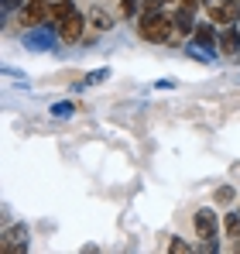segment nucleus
Returning <instances> with one entry per match:
<instances>
[{
  "label": "nucleus",
  "mask_w": 240,
  "mask_h": 254,
  "mask_svg": "<svg viewBox=\"0 0 240 254\" xmlns=\"http://www.w3.org/2000/svg\"><path fill=\"white\" fill-rule=\"evenodd\" d=\"M172 31H175V21H172V14H141L137 17V35L144 38V42L151 45H165L172 38Z\"/></svg>",
  "instance_id": "1"
},
{
  "label": "nucleus",
  "mask_w": 240,
  "mask_h": 254,
  "mask_svg": "<svg viewBox=\"0 0 240 254\" xmlns=\"http://www.w3.org/2000/svg\"><path fill=\"white\" fill-rule=\"evenodd\" d=\"M59 42L62 38H59V28L55 24H38V28H28L24 31V48H31V52H55Z\"/></svg>",
  "instance_id": "2"
},
{
  "label": "nucleus",
  "mask_w": 240,
  "mask_h": 254,
  "mask_svg": "<svg viewBox=\"0 0 240 254\" xmlns=\"http://www.w3.org/2000/svg\"><path fill=\"white\" fill-rule=\"evenodd\" d=\"M209 21H213L216 28L240 24V0H220L216 7H209Z\"/></svg>",
  "instance_id": "3"
},
{
  "label": "nucleus",
  "mask_w": 240,
  "mask_h": 254,
  "mask_svg": "<svg viewBox=\"0 0 240 254\" xmlns=\"http://www.w3.org/2000/svg\"><path fill=\"white\" fill-rule=\"evenodd\" d=\"M86 21H89V14H82V10H76V14H69L62 24H59V38L65 45H76L86 35Z\"/></svg>",
  "instance_id": "4"
},
{
  "label": "nucleus",
  "mask_w": 240,
  "mask_h": 254,
  "mask_svg": "<svg viewBox=\"0 0 240 254\" xmlns=\"http://www.w3.org/2000/svg\"><path fill=\"white\" fill-rule=\"evenodd\" d=\"M48 3H52V0H28L24 7H17V14H21V24H24V28H38V24H48Z\"/></svg>",
  "instance_id": "5"
},
{
  "label": "nucleus",
  "mask_w": 240,
  "mask_h": 254,
  "mask_svg": "<svg viewBox=\"0 0 240 254\" xmlns=\"http://www.w3.org/2000/svg\"><path fill=\"white\" fill-rule=\"evenodd\" d=\"M216 234H220L216 213L213 210H199L196 213V237H199V241H216Z\"/></svg>",
  "instance_id": "6"
},
{
  "label": "nucleus",
  "mask_w": 240,
  "mask_h": 254,
  "mask_svg": "<svg viewBox=\"0 0 240 254\" xmlns=\"http://www.w3.org/2000/svg\"><path fill=\"white\" fill-rule=\"evenodd\" d=\"M220 52L223 55H240V28L237 24L220 28Z\"/></svg>",
  "instance_id": "7"
},
{
  "label": "nucleus",
  "mask_w": 240,
  "mask_h": 254,
  "mask_svg": "<svg viewBox=\"0 0 240 254\" xmlns=\"http://www.w3.org/2000/svg\"><path fill=\"white\" fill-rule=\"evenodd\" d=\"M192 42L206 45V48H220V31H216V24H213V21H206V24H196V31H192Z\"/></svg>",
  "instance_id": "8"
},
{
  "label": "nucleus",
  "mask_w": 240,
  "mask_h": 254,
  "mask_svg": "<svg viewBox=\"0 0 240 254\" xmlns=\"http://www.w3.org/2000/svg\"><path fill=\"white\" fill-rule=\"evenodd\" d=\"M69 14H76V3H72V0H52V3H48V24L59 28Z\"/></svg>",
  "instance_id": "9"
},
{
  "label": "nucleus",
  "mask_w": 240,
  "mask_h": 254,
  "mask_svg": "<svg viewBox=\"0 0 240 254\" xmlns=\"http://www.w3.org/2000/svg\"><path fill=\"white\" fill-rule=\"evenodd\" d=\"M185 55L196 59V62H202V65H213L220 52H216V48H206V45H199V42H185Z\"/></svg>",
  "instance_id": "10"
},
{
  "label": "nucleus",
  "mask_w": 240,
  "mask_h": 254,
  "mask_svg": "<svg viewBox=\"0 0 240 254\" xmlns=\"http://www.w3.org/2000/svg\"><path fill=\"white\" fill-rule=\"evenodd\" d=\"M89 21L96 24V31H114V24H117V21H114V14H110V10H103L100 3H96V7H89Z\"/></svg>",
  "instance_id": "11"
},
{
  "label": "nucleus",
  "mask_w": 240,
  "mask_h": 254,
  "mask_svg": "<svg viewBox=\"0 0 240 254\" xmlns=\"http://www.w3.org/2000/svg\"><path fill=\"white\" fill-rule=\"evenodd\" d=\"M172 21H175V31H179V35H189V38H192V31H196V14H189V10L179 7V10L172 14Z\"/></svg>",
  "instance_id": "12"
},
{
  "label": "nucleus",
  "mask_w": 240,
  "mask_h": 254,
  "mask_svg": "<svg viewBox=\"0 0 240 254\" xmlns=\"http://www.w3.org/2000/svg\"><path fill=\"white\" fill-rule=\"evenodd\" d=\"M223 234H227L230 241H240V210L223 216Z\"/></svg>",
  "instance_id": "13"
},
{
  "label": "nucleus",
  "mask_w": 240,
  "mask_h": 254,
  "mask_svg": "<svg viewBox=\"0 0 240 254\" xmlns=\"http://www.w3.org/2000/svg\"><path fill=\"white\" fill-rule=\"evenodd\" d=\"M76 114V103L72 100H62V103H52V117H59V121H65V117H72Z\"/></svg>",
  "instance_id": "14"
},
{
  "label": "nucleus",
  "mask_w": 240,
  "mask_h": 254,
  "mask_svg": "<svg viewBox=\"0 0 240 254\" xmlns=\"http://www.w3.org/2000/svg\"><path fill=\"white\" fill-rule=\"evenodd\" d=\"M141 7H144L141 0H120V14H123V17H130V21H134V17H141Z\"/></svg>",
  "instance_id": "15"
},
{
  "label": "nucleus",
  "mask_w": 240,
  "mask_h": 254,
  "mask_svg": "<svg viewBox=\"0 0 240 254\" xmlns=\"http://www.w3.org/2000/svg\"><path fill=\"white\" fill-rule=\"evenodd\" d=\"M107 79H110V69H93L79 86H100V83H107Z\"/></svg>",
  "instance_id": "16"
},
{
  "label": "nucleus",
  "mask_w": 240,
  "mask_h": 254,
  "mask_svg": "<svg viewBox=\"0 0 240 254\" xmlns=\"http://www.w3.org/2000/svg\"><path fill=\"white\" fill-rule=\"evenodd\" d=\"M234 199H237L234 186H220V189H216V203H220V206H230Z\"/></svg>",
  "instance_id": "17"
},
{
  "label": "nucleus",
  "mask_w": 240,
  "mask_h": 254,
  "mask_svg": "<svg viewBox=\"0 0 240 254\" xmlns=\"http://www.w3.org/2000/svg\"><path fill=\"white\" fill-rule=\"evenodd\" d=\"M168 251H172V254H189V251H192V244H189V241H182V237H172Z\"/></svg>",
  "instance_id": "18"
},
{
  "label": "nucleus",
  "mask_w": 240,
  "mask_h": 254,
  "mask_svg": "<svg viewBox=\"0 0 240 254\" xmlns=\"http://www.w3.org/2000/svg\"><path fill=\"white\" fill-rule=\"evenodd\" d=\"M199 3H202V0H179V7H182V10H189V14H196V10H199Z\"/></svg>",
  "instance_id": "19"
},
{
  "label": "nucleus",
  "mask_w": 240,
  "mask_h": 254,
  "mask_svg": "<svg viewBox=\"0 0 240 254\" xmlns=\"http://www.w3.org/2000/svg\"><path fill=\"white\" fill-rule=\"evenodd\" d=\"M216 3H220V0H202V7H206V10H209V7H216Z\"/></svg>",
  "instance_id": "20"
},
{
  "label": "nucleus",
  "mask_w": 240,
  "mask_h": 254,
  "mask_svg": "<svg viewBox=\"0 0 240 254\" xmlns=\"http://www.w3.org/2000/svg\"><path fill=\"white\" fill-rule=\"evenodd\" d=\"M165 3H179V0H165Z\"/></svg>",
  "instance_id": "21"
},
{
  "label": "nucleus",
  "mask_w": 240,
  "mask_h": 254,
  "mask_svg": "<svg viewBox=\"0 0 240 254\" xmlns=\"http://www.w3.org/2000/svg\"><path fill=\"white\" fill-rule=\"evenodd\" d=\"M237 79H240V76H237Z\"/></svg>",
  "instance_id": "22"
}]
</instances>
